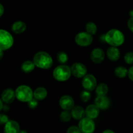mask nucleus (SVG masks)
Segmentation results:
<instances>
[{
    "label": "nucleus",
    "mask_w": 133,
    "mask_h": 133,
    "mask_svg": "<svg viewBox=\"0 0 133 133\" xmlns=\"http://www.w3.org/2000/svg\"><path fill=\"white\" fill-rule=\"evenodd\" d=\"M33 62L36 67L43 70L51 68L53 64V61L50 55L45 51H39L35 55Z\"/></svg>",
    "instance_id": "nucleus-1"
},
{
    "label": "nucleus",
    "mask_w": 133,
    "mask_h": 133,
    "mask_svg": "<svg viewBox=\"0 0 133 133\" xmlns=\"http://www.w3.org/2000/svg\"><path fill=\"white\" fill-rule=\"evenodd\" d=\"M105 42L110 46L117 47L123 45L125 36L123 32L116 29H110L105 35Z\"/></svg>",
    "instance_id": "nucleus-2"
},
{
    "label": "nucleus",
    "mask_w": 133,
    "mask_h": 133,
    "mask_svg": "<svg viewBox=\"0 0 133 133\" xmlns=\"http://www.w3.org/2000/svg\"><path fill=\"white\" fill-rule=\"evenodd\" d=\"M71 75V68L65 64H61L54 69L53 76L55 80L64 82L68 80Z\"/></svg>",
    "instance_id": "nucleus-3"
},
{
    "label": "nucleus",
    "mask_w": 133,
    "mask_h": 133,
    "mask_svg": "<svg viewBox=\"0 0 133 133\" xmlns=\"http://www.w3.org/2000/svg\"><path fill=\"white\" fill-rule=\"evenodd\" d=\"M16 98L21 102L28 103L33 98V92L27 85L19 86L15 90Z\"/></svg>",
    "instance_id": "nucleus-4"
},
{
    "label": "nucleus",
    "mask_w": 133,
    "mask_h": 133,
    "mask_svg": "<svg viewBox=\"0 0 133 133\" xmlns=\"http://www.w3.org/2000/svg\"><path fill=\"white\" fill-rule=\"evenodd\" d=\"M14 44V38L11 34L5 29H0V51L8 50Z\"/></svg>",
    "instance_id": "nucleus-5"
},
{
    "label": "nucleus",
    "mask_w": 133,
    "mask_h": 133,
    "mask_svg": "<svg viewBox=\"0 0 133 133\" xmlns=\"http://www.w3.org/2000/svg\"><path fill=\"white\" fill-rule=\"evenodd\" d=\"M78 127L82 133H94L96 129V124L93 119L84 117L79 121Z\"/></svg>",
    "instance_id": "nucleus-6"
},
{
    "label": "nucleus",
    "mask_w": 133,
    "mask_h": 133,
    "mask_svg": "<svg viewBox=\"0 0 133 133\" xmlns=\"http://www.w3.org/2000/svg\"><path fill=\"white\" fill-rule=\"evenodd\" d=\"M75 42L79 46L87 47L93 42V36L87 32H81L75 36Z\"/></svg>",
    "instance_id": "nucleus-7"
},
{
    "label": "nucleus",
    "mask_w": 133,
    "mask_h": 133,
    "mask_svg": "<svg viewBox=\"0 0 133 133\" xmlns=\"http://www.w3.org/2000/svg\"><path fill=\"white\" fill-rule=\"evenodd\" d=\"M82 85L86 90L92 91L97 87V80L92 74H87L83 78Z\"/></svg>",
    "instance_id": "nucleus-8"
},
{
    "label": "nucleus",
    "mask_w": 133,
    "mask_h": 133,
    "mask_svg": "<svg viewBox=\"0 0 133 133\" xmlns=\"http://www.w3.org/2000/svg\"><path fill=\"white\" fill-rule=\"evenodd\" d=\"M70 68L71 74L76 78H83L87 74V67L81 62H75Z\"/></svg>",
    "instance_id": "nucleus-9"
},
{
    "label": "nucleus",
    "mask_w": 133,
    "mask_h": 133,
    "mask_svg": "<svg viewBox=\"0 0 133 133\" xmlns=\"http://www.w3.org/2000/svg\"><path fill=\"white\" fill-rule=\"evenodd\" d=\"M75 102L72 97L69 95H64L62 96L59 100V105L64 110L70 111L74 107Z\"/></svg>",
    "instance_id": "nucleus-10"
},
{
    "label": "nucleus",
    "mask_w": 133,
    "mask_h": 133,
    "mask_svg": "<svg viewBox=\"0 0 133 133\" xmlns=\"http://www.w3.org/2000/svg\"><path fill=\"white\" fill-rule=\"evenodd\" d=\"M16 98L15 91L12 88H6L3 91L1 96V99L4 103L9 105L12 103Z\"/></svg>",
    "instance_id": "nucleus-11"
},
{
    "label": "nucleus",
    "mask_w": 133,
    "mask_h": 133,
    "mask_svg": "<svg viewBox=\"0 0 133 133\" xmlns=\"http://www.w3.org/2000/svg\"><path fill=\"white\" fill-rule=\"evenodd\" d=\"M105 54L104 51L101 48H95L92 51L90 54V58L93 62L96 64H100L104 61Z\"/></svg>",
    "instance_id": "nucleus-12"
},
{
    "label": "nucleus",
    "mask_w": 133,
    "mask_h": 133,
    "mask_svg": "<svg viewBox=\"0 0 133 133\" xmlns=\"http://www.w3.org/2000/svg\"><path fill=\"white\" fill-rule=\"evenodd\" d=\"M95 105L99 110H107L110 105V101L107 96H97L95 99Z\"/></svg>",
    "instance_id": "nucleus-13"
},
{
    "label": "nucleus",
    "mask_w": 133,
    "mask_h": 133,
    "mask_svg": "<svg viewBox=\"0 0 133 133\" xmlns=\"http://www.w3.org/2000/svg\"><path fill=\"white\" fill-rule=\"evenodd\" d=\"M20 131V126L15 120H9L4 125V133H19Z\"/></svg>",
    "instance_id": "nucleus-14"
},
{
    "label": "nucleus",
    "mask_w": 133,
    "mask_h": 133,
    "mask_svg": "<svg viewBox=\"0 0 133 133\" xmlns=\"http://www.w3.org/2000/svg\"><path fill=\"white\" fill-rule=\"evenodd\" d=\"M99 109L96 105H88L85 109V116L90 119H96L99 115Z\"/></svg>",
    "instance_id": "nucleus-15"
},
{
    "label": "nucleus",
    "mask_w": 133,
    "mask_h": 133,
    "mask_svg": "<svg viewBox=\"0 0 133 133\" xmlns=\"http://www.w3.org/2000/svg\"><path fill=\"white\" fill-rule=\"evenodd\" d=\"M120 51L117 47L110 46L107 50V56L110 61L116 62L120 57Z\"/></svg>",
    "instance_id": "nucleus-16"
},
{
    "label": "nucleus",
    "mask_w": 133,
    "mask_h": 133,
    "mask_svg": "<svg viewBox=\"0 0 133 133\" xmlns=\"http://www.w3.org/2000/svg\"><path fill=\"white\" fill-rule=\"evenodd\" d=\"M71 114L74 119L80 121L85 116V110L81 106H74L71 109Z\"/></svg>",
    "instance_id": "nucleus-17"
},
{
    "label": "nucleus",
    "mask_w": 133,
    "mask_h": 133,
    "mask_svg": "<svg viewBox=\"0 0 133 133\" xmlns=\"http://www.w3.org/2000/svg\"><path fill=\"white\" fill-rule=\"evenodd\" d=\"M12 31L15 34H22L27 29V25L22 21H16L12 25Z\"/></svg>",
    "instance_id": "nucleus-18"
},
{
    "label": "nucleus",
    "mask_w": 133,
    "mask_h": 133,
    "mask_svg": "<svg viewBox=\"0 0 133 133\" xmlns=\"http://www.w3.org/2000/svg\"><path fill=\"white\" fill-rule=\"evenodd\" d=\"M48 91L44 87H38L33 92V97L38 101H42L46 98Z\"/></svg>",
    "instance_id": "nucleus-19"
},
{
    "label": "nucleus",
    "mask_w": 133,
    "mask_h": 133,
    "mask_svg": "<svg viewBox=\"0 0 133 133\" xmlns=\"http://www.w3.org/2000/svg\"><path fill=\"white\" fill-rule=\"evenodd\" d=\"M109 92V87L105 83H100L96 88V94L97 96H106Z\"/></svg>",
    "instance_id": "nucleus-20"
},
{
    "label": "nucleus",
    "mask_w": 133,
    "mask_h": 133,
    "mask_svg": "<svg viewBox=\"0 0 133 133\" xmlns=\"http://www.w3.org/2000/svg\"><path fill=\"white\" fill-rule=\"evenodd\" d=\"M35 66H36L34 64L33 61H25L22 64L21 69L25 74H29V73H31L33 71Z\"/></svg>",
    "instance_id": "nucleus-21"
},
{
    "label": "nucleus",
    "mask_w": 133,
    "mask_h": 133,
    "mask_svg": "<svg viewBox=\"0 0 133 133\" xmlns=\"http://www.w3.org/2000/svg\"><path fill=\"white\" fill-rule=\"evenodd\" d=\"M128 70L125 67L123 66H118L114 70V74L116 76L120 79L126 77L127 75H128Z\"/></svg>",
    "instance_id": "nucleus-22"
},
{
    "label": "nucleus",
    "mask_w": 133,
    "mask_h": 133,
    "mask_svg": "<svg viewBox=\"0 0 133 133\" xmlns=\"http://www.w3.org/2000/svg\"><path fill=\"white\" fill-rule=\"evenodd\" d=\"M85 29L86 32L93 36V35H96V32H97V27L96 23H94V22H88L86 25Z\"/></svg>",
    "instance_id": "nucleus-23"
},
{
    "label": "nucleus",
    "mask_w": 133,
    "mask_h": 133,
    "mask_svg": "<svg viewBox=\"0 0 133 133\" xmlns=\"http://www.w3.org/2000/svg\"><path fill=\"white\" fill-rule=\"evenodd\" d=\"M57 59L61 64H65L68 61V55L65 51H59L57 55Z\"/></svg>",
    "instance_id": "nucleus-24"
},
{
    "label": "nucleus",
    "mask_w": 133,
    "mask_h": 133,
    "mask_svg": "<svg viewBox=\"0 0 133 133\" xmlns=\"http://www.w3.org/2000/svg\"><path fill=\"white\" fill-rule=\"evenodd\" d=\"M71 112L68 110H64L60 114V119L63 122H68L71 120Z\"/></svg>",
    "instance_id": "nucleus-25"
},
{
    "label": "nucleus",
    "mask_w": 133,
    "mask_h": 133,
    "mask_svg": "<svg viewBox=\"0 0 133 133\" xmlns=\"http://www.w3.org/2000/svg\"><path fill=\"white\" fill-rule=\"evenodd\" d=\"M91 97H92V95H91L90 92L88 90H86L82 91L80 94L81 101L84 103L88 102V101H90Z\"/></svg>",
    "instance_id": "nucleus-26"
},
{
    "label": "nucleus",
    "mask_w": 133,
    "mask_h": 133,
    "mask_svg": "<svg viewBox=\"0 0 133 133\" xmlns=\"http://www.w3.org/2000/svg\"><path fill=\"white\" fill-rule=\"evenodd\" d=\"M124 61L128 64H133V52H128L124 56Z\"/></svg>",
    "instance_id": "nucleus-27"
},
{
    "label": "nucleus",
    "mask_w": 133,
    "mask_h": 133,
    "mask_svg": "<svg viewBox=\"0 0 133 133\" xmlns=\"http://www.w3.org/2000/svg\"><path fill=\"white\" fill-rule=\"evenodd\" d=\"M9 121V118L7 115L3 113H0V125H5Z\"/></svg>",
    "instance_id": "nucleus-28"
},
{
    "label": "nucleus",
    "mask_w": 133,
    "mask_h": 133,
    "mask_svg": "<svg viewBox=\"0 0 133 133\" xmlns=\"http://www.w3.org/2000/svg\"><path fill=\"white\" fill-rule=\"evenodd\" d=\"M27 104H28V106L30 109H36L38 107V100H36V99H35L33 97L32 99L30 100V101L27 103Z\"/></svg>",
    "instance_id": "nucleus-29"
},
{
    "label": "nucleus",
    "mask_w": 133,
    "mask_h": 133,
    "mask_svg": "<svg viewBox=\"0 0 133 133\" xmlns=\"http://www.w3.org/2000/svg\"><path fill=\"white\" fill-rule=\"evenodd\" d=\"M66 133H82L79 128L77 126H71L67 130Z\"/></svg>",
    "instance_id": "nucleus-30"
},
{
    "label": "nucleus",
    "mask_w": 133,
    "mask_h": 133,
    "mask_svg": "<svg viewBox=\"0 0 133 133\" xmlns=\"http://www.w3.org/2000/svg\"><path fill=\"white\" fill-rule=\"evenodd\" d=\"M127 26L128 28L131 32H133V18H131L127 22Z\"/></svg>",
    "instance_id": "nucleus-31"
},
{
    "label": "nucleus",
    "mask_w": 133,
    "mask_h": 133,
    "mask_svg": "<svg viewBox=\"0 0 133 133\" xmlns=\"http://www.w3.org/2000/svg\"><path fill=\"white\" fill-rule=\"evenodd\" d=\"M128 77L133 82V66L131 67L128 70Z\"/></svg>",
    "instance_id": "nucleus-32"
},
{
    "label": "nucleus",
    "mask_w": 133,
    "mask_h": 133,
    "mask_svg": "<svg viewBox=\"0 0 133 133\" xmlns=\"http://www.w3.org/2000/svg\"><path fill=\"white\" fill-rule=\"evenodd\" d=\"M4 10H5V9H4L3 6L2 4L0 3V18H1L3 16V14Z\"/></svg>",
    "instance_id": "nucleus-33"
},
{
    "label": "nucleus",
    "mask_w": 133,
    "mask_h": 133,
    "mask_svg": "<svg viewBox=\"0 0 133 133\" xmlns=\"http://www.w3.org/2000/svg\"><path fill=\"white\" fill-rule=\"evenodd\" d=\"M9 109H10V107H9V106H8L6 104H5V105H3V110L5 112H6V111H9Z\"/></svg>",
    "instance_id": "nucleus-34"
},
{
    "label": "nucleus",
    "mask_w": 133,
    "mask_h": 133,
    "mask_svg": "<svg viewBox=\"0 0 133 133\" xmlns=\"http://www.w3.org/2000/svg\"><path fill=\"white\" fill-rule=\"evenodd\" d=\"M3 102L2 100L0 98V112L3 110Z\"/></svg>",
    "instance_id": "nucleus-35"
},
{
    "label": "nucleus",
    "mask_w": 133,
    "mask_h": 133,
    "mask_svg": "<svg viewBox=\"0 0 133 133\" xmlns=\"http://www.w3.org/2000/svg\"><path fill=\"white\" fill-rule=\"evenodd\" d=\"M102 133H115V132L110 129H107V130H105V131H104Z\"/></svg>",
    "instance_id": "nucleus-36"
},
{
    "label": "nucleus",
    "mask_w": 133,
    "mask_h": 133,
    "mask_svg": "<svg viewBox=\"0 0 133 133\" xmlns=\"http://www.w3.org/2000/svg\"><path fill=\"white\" fill-rule=\"evenodd\" d=\"M3 51H0V59H1L3 58Z\"/></svg>",
    "instance_id": "nucleus-37"
},
{
    "label": "nucleus",
    "mask_w": 133,
    "mask_h": 133,
    "mask_svg": "<svg viewBox=\"0 0 133 133\" xmlns=\"http://www.w3.org/2000/svg\"><path fill=\"white\" fill-rule=\"evenodd\" d=\"M129 15L130 16H131V18H133V10H131V11L129 12Z\"/></svg>",
    "instance_id": "nucleus-38"
},
{
    "label": "nucleus",
    "mask_w": 133,
    "mask_h": 133,
    "mask_svg": "<svg viewBox=\"0 0 133 133\" xmlns=\"http://www.w3.org/2000/svg\"><path fill=\"white\" fill-rule=\"evenodd\" d=\"M19 133H27V132L26 131H25V130H21Z\"/></svg>",
    "instance_id": "nucleus-39"
}]
</instances>
